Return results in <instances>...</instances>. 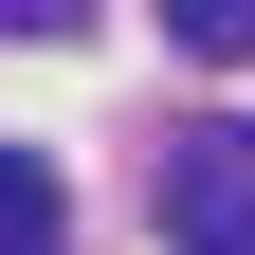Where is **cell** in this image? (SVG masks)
Masks as SVG:
<instances>
[{
  "mask_svg": "<svg viewBox=\"0 0 255 255\" xmlns=\"http://www.w3.org/2000/svg\"><path fill=\"white\" fill-rule=\"evenodd\" d=\"M164 237L182 255H255V128H182L164 146Z\"/></svg>",
  "mask_w": 255,
  "mask_h": 255,
  "instance_id": "cell-1",
  "label": "cell"
},
{
  "mask_svg": "<svg viewBox=\"0 0 255 255\" xmlns=\"http://www.w3.org/2000/svg\"><path fill=\"white\" fill-rule=\"evenodd\" d=\"M0 255H55V164H18V146H0Z\"/></svg>",
  "mask_w": 255,
  "mask_h": 255,
  "instance_id": "cell-2",
  "label": "cell"
},
{
  "mask_svg": "<svg viewBox=\"0 0 255 255\" xmlns=\"http://www.w3.org/2000/svg\"><path fill=\"white\" fill-rule=\"evenodd\" d=\"M164 37L182 55H255V0H164Z\"/></svg>",
  "mask_w": 255,
  "mask_h": 255,
  "instance_id": "cell-3",
  "label": "cell"
},
{
  "mask_svg": "<svg viewBox=\"0 0 255 255\" xmlns=\"http://www.w3.org/2000/svg\"><path fill=\"white\" fill-rule=\"evenodd\" d=\"M55 18H73V0H0V37H55Z\"/></svg>",
  "mask_w": 255,
  "mask_h": 255,
  "instance_id": "cell-4",
  "label": "cell"
}]
</instances>
